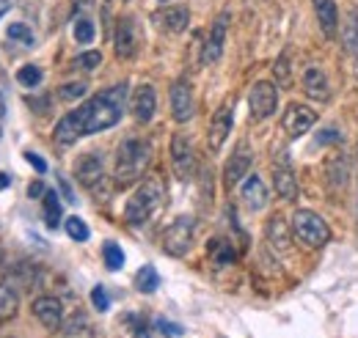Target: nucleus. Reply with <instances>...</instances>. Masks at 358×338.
<instances>
[{
    "label": "nucleus",
    "instance_id": "nucleus-1",
    "mask_svg": "<svg viewBox=\"0 0 358 338\" xmlns=\"http://www.w3.org/2000/svg\"><path fill=\"white\" fill-rule=\"evenodd\" d=\"M124 105H127V83L110 85V88L99 91L86 105L66 113L55 124V140L61 146H72L83 135H94V132L116 127L119 119L124 116Z\"/></svg>",
    "mask_w": 358,
    "mask_h": 338
},
{
    "label": "nucleus",
    "instance_id": "nucleus-2",
    "mask_svg": "<svg viewBox=\"0 0 358 338\" xmlns=\"http://www.w3.org/2000/svg\"><path fill=\"white\" fill-rule=\"evenodd\" d=\"M152 163V146L141 138H127L116 152V168H113V184L119 190L133 187L143 179V173Z\"/></svg>",
    "mask_w": 358,
    "mask_h": 338
},
{
    "label": "nucleus",
    "instance_id": "nucleus-3",
    "mask_svg": "<svg viewBox=\"0 0 358 338\" xmlns=\"http://www.w3.org/2000/svg\"><path fill=\"white\" fill-rule=\"evenodd\" d=\"M163 198H166V184H163V179H157V176L146 179V182L133 193V198L127 201V207H124V220H127L130 226H143L155 212L160 210Z\"/></svg>",
    "mask_w": 358,
    "mask_h": 338
},
{
    "label": "nucleus",
    "instance_id": "nucleus-4",
    "mask_svg": "<svg viewBox=\"0 0 358 338\" xmlns=\"http://www.w3.org/2000/svg\"><path fill=\"white\" fill-rule=\"evenodd\" d=\"M292 234L306 245V248H322L331 242V228L328 223L312 210H298L292 214Z\"/></svg>",
    "mask_w": 358,
    "mask_h": 338
},
{
    "label": "nucleus",
    "instance_id": "nucleus-5",
    "mask_svg": "<svg viewBox=\"0 0 358 338\" xmlns=\"http://www.w3.org/2000/svg\"><path fill=\"white\" fill-rule=\"evenodd\" d=\"M193 231H196V223L193 217H177L166 231H163V251L174 258L187 256L190 245H193Z\"/></svg>",
    "mask_w": 358,
    "mask_h": 338
},
{
    "label": "nucleus",
    "instance_id": "nucleus-6",
    "mask_svg": "<svg viewBox=\"0 0 358 338\" xmlns=\"http://www.w3.org/2000/svg\"><path fill=\"white\" fill-rule=\"evenodd\" d=\"M275 105H278V91L273 83H257L251 88V96H248V108H251V119L254 122H265L275 113Z\"/></svg>",
    "mask_w": 358,
    "mask_h": 338
},
{
    "label": "nucleus",
    "instance_id": "nucleus-7",
    "mask_svg": "<svg viewBox=\"0 0 358 338\" xmlns=\"http://www.w3.org/2000/svg\"><path fill=\"white\" fill-rule=\"evenodd\" d=\"M317 124V113H314L312 108H306V105H289L287 110H284V116H281V127L284 132L289 135V138H301V135H306L309 129Z\"/></svg>",
    "mask_w": 358,
    "mask_h": 338
},
{
    "label": "nucleus",
    "instance_id": "nucleus-8",
    "mask_svg": "<svg viewBox=\"0 0 358 338\" xmlns=\"http://www.w3.org/2000/svg\"><path fill=\"white\" fill-rule=\"evenodd\" d=\"M171 166H174L177 179H182V182L193 179V170H196V154H193L190 140H187L182 132H177V135H174V140H171Z\"/></svg>",
    "mask_w": 358,
    "mask_h": 338
},
{
    "label": "nucleus",
    "instance_id": "nucleus-9",
    "mask_svg": "<svg viewBox=\"0 0 358 338\" xmlns=\"http://www.w3.org/2000/svg\"><path fill=\"white\" fill-rule=\"evenodd\" d=\"M75 179H78L83 187L94 190V187L105 179V160H102V154H99V152H86V154H80L78 163H75Z\"/></svg>",
    "mask_w": 358,
    "mask_h": 338
},
{
    "label": "nucleus",
    "instance_id": "nucleus-10",
    "mask_svg": "<svg viewBox=\"0 0 358 338\" xmlns=\"http://www.w3.org/2000/svg\"><path fill=\"white\" fill-rule=\"evenodd\" d=\"M138 44H141V34H138V25H135L133 17H122L119 25H116V36H113V50L119 58H133L138 52Z\"/></svg>",
    "mask_w": 358,
    "mask_h": 338
},
{
    "label": "nucleus",
    "instance_id": "nucleus-11",
    "mask_svg": "<svg viewBox=\"0 0 358 338\" xmlns=\"http://www.w3.org/2000/svg\"><path fill=\"white\" fill-rule=\"evenodd\" d=\"M34 316L45 325L47 330H61L64 325V302L52 295H42L34 300Z\"/></svg>",
    "mask_w": 358,
    "mask_h": 338
},
{
    "label": "nucleus",
    "instance_id": "nucleus-12",
    "mask_svg": "<svg viewBox=\"0 0 358 338\" xmlns=\"http://www.w3.org/2000/svg\"><path fill=\"white\" fill-rule=\"evenodd\" d=\"M193 110H196V102H193V88L187 80H177L171 85V116L177 124H185L193 119Z\"/></svg>",
    "mask_w": 358,
    "mask_h": 338
},
{
    "label": "nucleus",
    "instance_id": "nucleus-13",
    "mask_svg": "<svg viewBox=\"0 0 358 338\" xmlns=\"http://www.w3.org/2000/svg\"><path fill=\"white\" fill-rule=\"evenodd\" d=\"M251 163H254V154H251L248 143H240V146H237V152L229 157V163H226V168H224V182H226V187H229V190H231L234 184H240V182L248 176Z\"/></svg>",
    "mask_w": 358,
    "mask_h": 338
},
{
    "label": "nucleus",
    "instance_id": "nucleus-14",
    "mask_svg": "<svg viewBox=\"0 0 358 338\" xmlns=\"http://www.w3.org/2000/svg\"><path fill=\"white\" fill-rule=\"evenodd\" d=\"M152 22L166 34H182L190 22V11L185 6H163L152 14Z\"/></svg>",
    "mask_w": 358,
    "mask_h": 338
},
{
    "label": "nucleus",
    "instance_id": "nucleus-15",
    "mask_svg": "<svg viewBox=\"0 0 358 338\" xmlns=\"http://www.w3.org/2000/svg\"><path fill=\"white\" fill-rule=\"evenodd\" d=\"M226 28H229V11H221L210 28V36L204 44V52H201V61L204 64H215L221 55H224V42H226Z\"/></svg>",
    "mask_w": 358,
    "mask_h": 338
},
{
    "label": "nucleus",
    "instance_id": "nucleus-16",
    "mask_svg": "<svg viewBox=\"0 0 358 338\" xmlns=\"http://www.w3.org/2000/svg\"><path fill=\"white\" fill-rule=\"evenodd\" d=\"M229 132H231V105L226 102V105H221V108L215 110V116H213V122H210L207 143H210L213 152H221V146L226 143Z\"/></svg>",
    "mask_w": 358,
    "mask_h": 338
},
{
    "label": "nucleus",
    "instance_id": "nucleus-17",
    "mask_svg": "<svg viewBox=\"0 0 358 338\" xmlns=\"http://www.w3.org/2000/svg\"><path fill=\"white\" fill-rule=\"evenodd\" d=\"M155 110H157V94H155V88H152V85H138V88H135V94H133L135 122H141V124L152 122Z\"/></svg>",
    "mask_w": 358,
    "mask_h": 338
},
{
    "label": "nucleus",
    "instance_id": "nucleus-18",
    "mask_svg": "<svg viewBox=\"0 0 358 338\" xmlns=\"http://www.w3.org/2000/svg\"><path fill=\"white\" fill-rule=\"evenodd\" d=\"M240 198H243L245 210H251V212L265 210V204H268V187H265V182H262L259 176H248V179L243 182Z\"/></svg>",
    "mask_w": 358,
    "mask_h": 338
},
{
    "label": "nucleus",
    "instance_id": "nucleus-19",
    "mask_svg": "<svg viewBox=\"0 0 358 338\" xmlns=\"http://www.w3.org/2000/svg\"><path fill=\"white\" fill-rule=\"evenodd\" d=\"M314 14H317V22H320V31L334 39L336 31H339V11H336V3L334 0H314Z\"/></svg>",
    "mask_w": 358,
    "mask_h": 338
},
{
    "label": "nucleus",
    "instance_id": "nucleus-20",
    "mask_svg": "<svg viewBox=\"0 0 358 338\" xmlns=\"http://www.w3.org/2000/svg\"><path fill=\"white\" fill-rule=\"evenodd\" d=\"M265 234H268V242L273 245V248H275V251H287V248H289V240H292V228L287 226V220H284L281 214H273V217H270Z\"/></svg>",
    "mask_w": 358,
    "mask_h": 338
},
{
    "label": "nucleus",
    "instance_id": "nucleus-21",
    "mask_svg": "<svg viewBox=\"0 0 358 338\" xmlns=\"http://www.w3.org/2000/svg\"><path fill=\"white\" fill-rule=\"evenodd\" d=\"M273 184H275L278 198H284V201H295L298 198V182H295L292 170L287 168V163L275 166V170H273Z\"/></svg>",
    "mask_w": 358,
    "mask_h": 338
},
{
    "label": "nucleus",
    "instance_id": "nucleus-22",
    "mask_svg": "<svg viewBox=\"0 0 358 338\" xmlns=\"http://www.w3.org/2000/svg\"><path fill=\"white\" fill-rule=\"evenodd\" d=\"M61 336L64 338H94V325L83 311H75L69 319H64L61 325Z\"/></svg>",
    "mask_w": 358,
    "mask_h": 338
},
{
    "label": "nucleus",
    "instance_id": "nucleus-23",
    "mask_svg": "<svg viewBox=\"0 0 358 338\" xmlns=\"http://www.w3.org/2000/svg\"><path fill=\"white\" fill-rule=\"evenodd\" d=\"M20 311V292L11 281H0V322H11Z\"/></svg>",
    "mask_w": 358,
    "mask_h": 338
},
{
    "label": "nucleus",
    "instance_id": "nucleus-24",
    "mask_svg": "<svg viewBox=\"0 0 358 338\" xmlns=\"http://www.w3.org/2000/svg\"><path fill=\"white\" fill-rule=\"evenodd\" d=\"M303 91H306V96H312L317 102L328 99V78L322 75L320 66H309L303 72Z\"/></svg>",
    "mask_w": 358,
    "mask_h": 338
},
{
    "label": "nucleus",
    "instance_id": "nucleus-25",
    "mask_svg": "<svg viewBox=\"0 0 358 338\" xmlns=\"http://www.w3.org/2000/svg\"><path fill=\"white\" fill-rule=\"evenodd\" d=\"M157 286H160V275H157V270H155L152 264H146V267H141V270L135 272V289H138V292L152 295Z\"/></svg>",
    "mask_w": 358,
    "mask_h": 338
},
{
    "label": "nucleus",
    "instance_id": "nucleus-26",
    "mask_svg": "<svg viewBox=\"0 0 358 338\" xmlns=\"http://www.w3.org/2000/svg\"><path fill=\"white\" fill-rule=\"evenodd\" d=\"M42 204H45L47 228H58V223H61V201H58V193H55V190H47Z\"/></svg>",
    "mask_w": 358,
    "mask_h": 338
},
{
    "label": "nucleus",
    "instance_id": "nucleus-27",
    "mask_svg": "<svg viewBox=\"0 0 358 338\" xmlns=\"http://www.w3.org/2000/svg\"><path fill=\"white\" fill-rule=\"evenodd\" d=\"M342 42L348 52H358V14L356 11H348L345 14V34H342Z\"/></svg>",
    "mask_w": 358,
    "mask_h": 338
},
{
    "label": "nucleus",
    "instance_id": "nucleus-28",
    "mask_svg": "<svg viewBox=\"0 0 358 338\" xmlns=\"http://www.w3.org/2000/svg\"><path fill=\"white\" fill-rule=\"evenodd\" d=\"M102 258H105V267H108L110 272H116V270L124 267V251H122L116 242H105V245H102Z\"/></svg>",
    "mask_w": 358,
    "mask_h": 338
},
{
    "label": "nucleus",
    "instance_id": "nucleus-29",
    "mask_svg": "<svg viewBox=\"0 0 358 338\" xmlns=\"http://www.w3.org/2000/svg\"><path fill=\"white\" fill-rule=\"evenodd\" d=\"M210 254H213V261L218 264V267H226V264H231L234 261V248L224 242V240H213L210 242Z\"/></svg>",
    "mask_w": 358,
    "mask_h": 338
},
{
    "label": "nucleus",
    "instance_id": "nucleus-30",
    "mask_svg": "<svg viewBox=\"0 0 358 338\" xmlns=\"http://www.w3.org/2000/svg\"><path fill=\"white\" fill-rule=\"evenodd\" d=\"M328 182L331 184H336V187H345L348 184V166H345V160H339V157H334V160H328Z\"/></svg>",
    "mask_w": 358,
    "mask_h": 338
},
{
    "label": "nucleus",
    "instance_id": "nucleus-31",
    "mask_svg": "<svg viewBox=\"0 0 358 338\" xmlns=\"http://www.w3.org/2000/svg\"><path fill=\"white\" fill-rule=\"evenodd\" d=\"M42 69L39 66H34V64H28V66H22L20 72H17V83H22L25 88H36V85L42 83Z\"/></svg>",
    "mask_w": 358,
    "mask_h": 338
},
{
    "label": "nucleus",
    "instance_id": "nucleus-32",
    "mask_svg": "<svg viewBox=\"0 0 358 338\" xmlns=\"http://www.w3.org/2000/svg\"><path fill=\"white\" fill-rule=\"evenodd\" d=\"M66 234L75 240V242H86L89 240V226L80 220V217H66Z\"/></svg>",
    "mask_w": 358,
    "mask_h": 338
},
{
    "label": "nucleus",
    "instance_id": "nucleus-33",
    "mask_svg": "<svg viewBox=\"0 0 358 338\" xmlns=\"http://www.w3.org/2000/svg\"><path fill=\"white\" fill-rule=\"evenodd\" d=\"M75 42L78 44H91L94 42V22L89 17L75 20Z\"/></svg>",
    "mask_w": 358,
    "mask_h": 338
},
{
    "label": "nucleus",
    "instance_id": "nucleus-34",
    "mask_svg": "<svg viewBox=\"0 0 358 338\" xmlns=\"http://www.w3.org/2000/svg\"><path fill=\"white\" fill-rule=\"evenodd\" d=\"M6 36H8L11 42L28 44V47L34 44V34H31V28H28V25H22V22H14V25H8Z\"/></svg>",
    "mask_w": 358,
    "mask_h": 338
},
{
    "label": "nucleus",
    "instance_id": "nucleus-35",
    "mask_svg": "<svg viewBox=\"0 0 358 338\" xmlns=\"http://www.w3.org/2000/svg\"><path fill=\"white\" fill-rule=\"evenodd\" d=\"M99 64H102V52L99 50H89V52H80L78 55V66L86 69V72H94Z\"/></svg>",
    "mask_w": 358,
    "mask_h": 338
},
{
    "label": "nucleus",
    "instance_id": "nucleus-36",
    "mask_svg": "<svg viewBox=\"0 0 358 338\" xmlns=\"http://www.w3.org/2000/svg\"><path fill=\"white\" fill-rule=\"evenodd\" d=\"M91 302H94V308H96L99 314H105V311L110 308V297L105 292V286H94V289H91Z\"/></svg>",
    "mask_w": 358,
    "mask_h": 338
},
{
    "label": "nucleus",
    "instance_id": "nucleus-37",
    "mask_svg": "<svg viewBox=\"0 0 358 338\" xmlns=\"http://www.w3.org/2000/svg\"><path fill=\"white\" fill-rule=\"evenodd\" d=\"M86 94V83H66L61 91H58V96L64 99V102H72V99H80Z\"/></svg>",
    "mask_w": 358,
    "mask_h": 338
},
{
    "label": "nucleus",
    "instance_id": "nucleus-38",
    "mask_svg": "<svg viewBox=\"0 0 358 338\" xmlns=\"http://www.w3.org/2000/svg\"><path fill=\"white\" fill-rule=\"evenodd\" d=\"M273 75H275V80L284 85H289V61H287V55H281L278 61H275V66H273Z\"/></svg>",
    "mask_w": 358,
    "mask_h": 338
},
{
    "label": "nucleus",
    "instance_id": "nucleus-39",
    "mask_svg": "<svg viewBox=\"0 0 358 338\" xmlns=\"http://www.w3.org/2000/svg\"><path fill=\"white\" fill-rule=\"evenodd\" d=\"M157 328H160V333L169 338H179L185 336V328L177 325V322H169V319H157Z\"/></svg>",
    "mask_w": 358,
    "mask_h": 338
},
{
    "label": "nucleus",
    "instance_id": "nucleus-40",
    "mask_svg": "<svg viewBox=\"0 0 358 338\" xmlns=\"http://www.w3.org/2000/svg\"><path fill=\"white\" fill-rule=\"evenodd\" d=\"M127 322H133V336H135V338H152V336H149V328L143 325V319H135V316H127Z\"/></svg>",
    "mask_w": 358,
    "mask_h": 338
},
{
    "label": "nucleus",
    "instance_id": "nucleus-41",
    "mask_svg": "<svg viewBox=\"0 0 358 338\" xmlns=\"http://www.w3.org/2000/svg\"><path fill=\"white\" fill-rule=\"evenodd\" d=\"M25 160H28V163L36 168V173H45V170H47V163L39 157V154H36V152H25Z\"/></svg>",
    "mask_w": 358,
    "mask_h": 338
},
{
    "label": "nucleus",
    "instance_id": "nucleus-42",
    "mask_svg": "<svg viewBox=\"0 0 358 338\" xmlns=\"http://www.w3.org/2000/svg\"><path fill=\"white\" fill-rule=\"evenodd\" d=\"M47 187L42 184V182H31L28 184V198H45Z\"/></svg>",
    "mask_w": 358,
    "mask_h": 338
},
{
    "label": "nucleus",
    "instance_id": "nucleus-43",
    "mask_svg": "<svg viewBox=\"0 0 358 338\" xmlns=\"http://www.w3.org/2000/svg\"><path fill=\"white\" fill-rule=\"evenodd\" d=\"M336 140H339V132H336L334 127L317 135V143H336Z\"/></svg>",
    "mask_w": 358,
    "mask_h": 338
},
{
    "label": "nucleus",
    "instance_id": "nucleus-44",
    "mask_svg": "<svg viewBox=\"0 0 358 338\" xmlns=\"http://www.w3.org/2000/svg\"><path fill=\"white\" fill-rule=\"evenodd\" d=\"M61 182V190H64V196H66V201H72L75 204V196H72V187L66 184V179H58Z\"/></svg>",
    "mask_w": 358,
    "mask_h": 338
},
{
    "label": "nucleus",
    "instance_id": "nucleus-45",
    "mask_svg": "<svg viewBox=\"0 0 358 338\" xmlns=\"http://www.w3.org/2000/svg\"><path fill=\"white\" fill-rule=\"evenodd\" d=\"M8 184H11V176L8 173H0V190H6Z\"/></svg>",
    "mask_w": 358,
    "mask_h": 338
},
{
    "label": "nucleus",
    "instance_id": "nucleus-46",
    "mask_svg": "<svg viewBox=\"0 0 358 338\" xmlns=\"http://www.w3.org/2000/svg\"><path fill=\"white\" fill-rule=\"evenodd\" d=\"M8 8H11V0H0V17L8 14Z\"/></svg>",
    "mask_w": 358,
    "mask_h": 338
},
{
    "label": "nucleus",
    "instance_id": "nucleus-47",
    "mask_svg": "<svg viewBox=\"0 0 358 338\" xmlns=\"http://www.w3.org/2000/svg\"><path fill=\"white\" fill-rule=\"evenodd\" d=\"M6 116V99H3V94H0V119Z\"/></svg>",
    "mask_w": 358,
    "mask_h": 338
},
{
    "label": "nucleus",
    "instance_id": "nucleus-48",
    "mask_svg": "<svg viewBox=\"0 0 358 338\" xmlns=\"http://www.w3.org/2000/svg\"><path fill=\"white\" fill-rule=\"evenodd\" d=\"M160 3H169V0H160Z\"/></svg>",
    "mask_w": 358,
    "mask_h": 338
}]
</instances>
